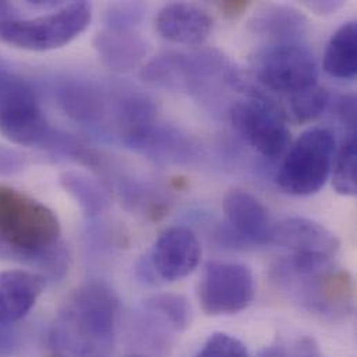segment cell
<instances>
[{"label": "cell", "instance_id": "obj_25", "mask_svg": "<svg viewBox=\"0 0 357 357\" xmlns=\"http://www.w3.org/2000/svg\"><path fill=\"white\" fill-rule=\"evenodd\" d=\"M109 15V26H114V28H130L139 21V10L137 6H131V4H120L117 7H112L110 13H107Z\"/></svg>", "mask_w": 357, "mask_h": 357}, {"label": "cell", "instance_id": "obj_4", "mask_svg": "<svg viewBox=\"0 0 357 357\" xmlns=\"http://www.w3.org/2000/svg\"><path fill=\"white\" fill-rule=\"evenodd\" d=\"M337 152L334 134L321 127L305 131L285 155L277 174L278 188L291 196L320 192L333 172Z\"/></svg>", "mask_w": 357, "mask_h": 357}, {"label": "cell", "instance_id": "obj_16", "mask_svg": "<svg viewBox=\"0 0 357 357\" xmlns=\"http://www.w3.org/2000/svg\"><path fill=\"white\" fill-rule=\"evenodd\" d=\"M100 61L116 73L135 70L148 54L146 42L130 28L107 26L93 40Z\"/></svg>", "mask_w": 357, "mask_h": 357}, {"label": "cell", "instance_id": "obj_6", "mask_svg": "<svg viewBox=\"0 0 357 357\" xmlns=\"http://www.w3.org/2000/svg\"><path fill=\"white\" fill-rule=\"evenodd\" d=\"M0 134L25 148L50 146L56 139L31 86L11 75L0 98Z\"/></svg>", "mask_w": 357, "mask_h": 357}, {"label": "cell", "instance_id": "obj_14", "mask_svg": "<svg viewBox=\"0 0 357 357\" xmlns=\"http://www.w3.org/2000/svg\"><path fill=\"white\" fill-rule=\"evenodd\" d=\"M46 287V278L26 270L0 273V324L14 326L35 306Z\"/></svg>", "mask_w": 357, "mask_h": 357}, {"label": "cell", "instance_id": "obj_31", "mask_svg": "<svg viewBox=\"0 0 357 357\" xmlns=\"http://www.w3.org/2000/svg\"><path fill=\"white\" fill-rule=\"evenodd\" d=\"M344 1H303V6L307 7L312 11H316L317 14H331L338 11L341 7H344Z\"/></svg>", "mask_w": 357, "mask_h": 357}, {"label": "cell", "instance_id": "obj_27", "mask_svg": "<svg viewBox=\"0 0 357 357\" xmlns=\"http://www.w3.org/2000/svg\"><path fill=\"white\" fill-rule=\"evenodd\" d=\"M21 348V338L13 326L0 324V357L14 356Z\"/></svg>", "mask_w": 357, "mask_h": 357}, {"label": "cell", "instance_id": "obj_5", "mask_svg": "<svg viewBox=\"0 0 357 357\" xmlns=\"http://www.w3.org/2000/svg\"><path fill=\"white\" fill-rule=\"evenodd\" d=\"M271 242L289 252V259L280 268L294 274L330 268L341 246L333 231L306 217H289L275 224Z\"/></svg>", "mask_w": 357, "mask_h": 357}, {"label": "cell", "instance_id": "obj_24", "mask_svg": "<svg viewBox=\"0 0 357 357\" xmlns=\"http://www.w3.org/2000/svg\"><path fill=\"white\" fill-rule=\"evenodd\" d=\"M195 357H249L246 347L236 338L217 333L213 334Z\"/></svg>", "mask_w": 357, "mask_h": 357}, {"label": "cell", "instance_id": "obj_10", "mask_svg": "<svg viewBox=\"0 0 357 357\" xmlns=\"http://www.w3.org/2000/svg\"><path fill=\"white\" fill-rule=\"evenodd\" d=\"M326 268L312 274H294L277 268V277L302 302L320 314L348 313L354 309V285L347 271Z\"/></svg>", "mask_w": 357, "mask_h": 357}, {"label": "cell", "instance_id": "obj_19", "mask_svg": "<svg viewBox=\"0 0 357 357\" xmlns=\"http://www.w3.org/2000/svg\"><path fill=\"white\" fill-rule=\"evenodd\" d=\"M60 182L88 215H98L109 206L107 193L95 179L68 172L60 177Z\"/></svg>", "mask_w": 357, "mask_h": 357}, {"label": "cell", "instance_id": "obj_23", "mask_svg": "<svg viewBox=\"0 0 357 357\" xmlns=\"http://www.w3.org/2000/svg\"><path fill=\"white\" fill-rule=\"evenodd\" d=\"M291 110L298 123H310L320 117L330 105V93L319 84L291 95Z\"/></svg>", "mask_w": 357, "mask_h": 357}, {"label": "cell", "instance_id": "obj_1", "mask_svg": "<svg viewBox=\"0 0 357 357\" xmlns=\"http://www.w3.org/2000/svg\"><path fill=\"white\" fill-rule=\"evenodd\" d=\"M120 303L114 292L92 282L75 292L59 316L50 335L59 357H96L114 340Z\"/></svg>", "mask_w": 357, "mask_h": 357}, {"label": "cell", "instance_id": "obj_18", "mask_svg": "<svg viewBox=\"0 0 357 357\" xmlns=\"http://www.w3.org/2000/svg\"><path fill=\"white\" fill-rule=\"evenodd\" d=\"M323 67L338 79H354L357 74V22L349 21L335 31L326 47Z\"/></svg>", "mask_w": 357, "mask_h": 357}, {"label": "cell", "instance_id": "obj_7", "mask_svg": "<svg viewBox=\"0 0 357 357\" xmlns=\"http://www.w3.org/2000/svg\"><path fill=\"white\" fill-rule=\"evenodd\" d=\"M229 119L238 135L264 158L277 159L289 146L291 132L282 113L264 98L238 100L229 110Z\"/></svg>", "mask_w": 357, "mask_h": 357}, {"label": "cell", "instance_id": "obj_28", "mask_svg": "<svg viewBox=\"0 0 357 357\" xmlns=\"http://www.w3.org/2000/svg\"><path fill=\"white\" fill-rule=\"evenodd\" d=\"M24 167V158L8 149L0 151V176H8L21 172Z\"/></svg>", "mask_w": 357, "mask_h": 357}, {"label": "cell", "instance_id": "obj_17", "mask_svg": "<svg viewBox=\"0 0 357 357\" xmlns=\"http://www.w3.org/2000/svg\"><path fill=\"white\" fill-rule=\"evenodd\" d=\"M306 18L298 10L285 6H268L253 18L255 32L277 43H301L306 31Z\"/></svg>", "mask_w": 357, "mask_h": 357}, {"label": "cell", "instance_id": "obj_29", "mask_svg": "<svg viewBox=\"0 0 357 357\" xmlns=\"http://www.w3.org/2000/svg\"><path fill=\"white\" fill-rule=\"evenodd\" d=\"M291 357H323L317 342L313 338L305 337L298 341L294 355Z\"/></svg>", "mask_w": 357, "mask_h": 357}, {"label": "cell", "instance_id": "obj_32", "mask_svg": "<svg viewBox=\"0 0 357 357\" xmlns=\"http://www.w3.org/2000/svg\"><path fill=\"white\" fill-rule=\"evenodd\" d=\"M257 357H291V355L288 354V351L280 345V344H275V345H270V347H266L263 348Z\"/></svg>", "mask_w": 357, "mask_h": 357}, {"label": "cell", "instance_id": "obj_13", "mask_svg": "<svg viewBox=\"0 0 357 357\" xmlns=\"http://www.w3.org/2000/svg\"><path fill=\"white\" fill-rule=\"evenodd\" d=\"M202 248L196 235L185 227L166 229L156 241L149 264L159 278L176 282L190 275L199 266Z\"/></svg>", "mask_w": 357, "mask_h": 357}, {"label": "cell", "instance_id": "obj_11", "mask_svg": "<svg viewBox=\"0 0 357 357\" xmlns=\"http://www.w3.org/2000/svg\"><path fill=\"white\" fill-rule=\"evenodd\" d=\"M224 68L220 56L213 53L181 54L165 53L151 60L141 71V78L158 88L172 91H190L197 89L207 82V78Z\"/></svg>", "mask_w": 357, "mask_h": 357}, {"label": "cell", "instance_id": "obj_34", "mask_svg": "<svg viewBox=\"0 0 357 357\" xmlns=\"http://www.w3.org/2000/svg\"><path fill=\"white\" fill-rule=\"evenodd\" d=\"M8 74H6V73H3L1 70H0V98H1V93H3V91H4V86H6V84H7V79H8Z\"/></svg>", "mask_w": 357, "mask_h": 357}, {"label": "cell", "instance_id": "obj_15", "mask_svg": "<svg viewBox=\"0 0 357 357\" xmlns=\"http://www.w3.org/2000/svg\"><path fill=\"white\" fill-rule=\"evenodd\" d=\"M158 32L178 45H200L213 29V18L193 3L166 4L156 17Z\"/></svg>", "mask_w": 357, "mask_h": 357}, {"label": "cell", "instance_id": "obj_12", "mask_svg": "<svg viewBox=\"0 0 357 357\" xmlns=\"http://www.w3.org/2000/svg\"><path fill=\"white\" fill-rule=\"evenodd\" d=\"M228 235L236 243L266 245L273 239L274 222L267 207L250 192L229 190L222 203Z\"/></svg>", "mask_w": 357, "mask_h": 357}, {"label": "cell", "instance_id": "obj_33", "mask_svg": "<svg viewBox=\"0 0 357 357\" xmlns=\"http://www.w3.org/2000/svg\"><path fill=\"white\" fill-rule=\"evenodd\" d=\"M13 11H14V6L11 3L0 1V22H4V21L15 18Z\"/></svg>", "mask_w": 357, "mask_h": 357}, {"label": "cell", "instance_id": "obj_21", "mask_svg": "<svg viewBox=\"0 0 357 357\" xmlns=\"http://www.w3.org/2000/svg\"><path fill=\"white\" fill-rule=\"evenodd\" d=\"M61 103L66 112L77 120L92 121L100 117L105 107V100L98 89L74 84L61 89Z\"/></svg>", "mask_w": 357, "mask_h": 357}, {"label": "cell", "instance_id": "obj_26", "mask_svg": "<svg viewBox=\"0 0 357 357\" xmlns=\"http://www.w3.org/2000/svg\"><path fill=\"white\" fill-rule=\"evenodd\" d=\"M337 116L341 123L349 130L356 132V98L355 95H344L337 103Z\"/></svg>", "mask_w": 357, "mask_h": 357}, {"label": "cell", "instance_id": "obj_20", "mask_svg": "<svg viewBox=\"0 0 357 357\" xmlns=\"http://www.w3.org/2000/svg\"><path fill=\"white\" fill-rule=\"evenodd\" d=\"M333 186L342 196H355L357 192V137L349 132L335 152L333 163Z\"/></svg>", "mask_w": 357, "mask_h": 357}, {"label": "cell", "instance_id": "obj_35", "mask_svg": "<svg viewBox=\"0 0 357 357\" xmlns=\"http://www.w3.org/2000/svg\"><path fill=\"white\" fill-rule=\"evenodd\" d=\"M128 357H142V356H137V355H135V356H128Z\"/></svg>", "mask_w": 357, "mask_h": 357}, {"label": "cell", "instance_id": "obj_2", "mask_svg": "<svg viewBox=\"0 0 357 357\" xmlns=\"http://www.w3.org/2000/svg\"><path fill=\"white\" fill-rule=\"evenodd\" d=\"M60 222L40 202L8 186H0V246L11 255L38 260L52 273L64 270Z\"/></svg>", "mask_w": 357, "mask_h": 357}, {"label": "cell", "instance_id": "obj_22", "mask_svg": "<svg viewBox=\"0 0 357 357\" xmlns=\"http://www.w3.org/2000/svg\"><path fill=\"white\" fill-rule=\"evenodd\" d=\"M145 309L160 319L163 323L169 324L176 331H183L192 319V310L188 299L177 294H163L156 295L146 301Z\"/></svg>", "mask_w": 357, "mask_h": 357}, {"label": "cell", "instance_id": "obj_9", "mask_svg": "<svg viewBox=\"0 0 357 357\" xmlns=\"http://www.w3.org/2000/svg\"><path fill=\"white\" fill-rule=\"evenodd\" d=\"M257 79L268 89L294 95L317 85L319 67L313 53L302 43H277L255 60Z\"/></svg>", "mask_w": 357, "mask_h": 357}, {"label": "cell", "instance_id": "obj_8", "mask_svg": "<svg viewBox=\"0 0 357 357\" xmlns=\"http://www.w3.org/2000/svg\"><path fill=\"white\" fill-rule=\"evenodd\" d=\"M256 295L255 277L239 263L210 261L199 284V303L207 316H231L246 310Z\"/></svg>", "mask_w": 357, "mask_h": 357}, {"label": "cell", "instance_id": "obj_30", "mask_svg": "<svg viewBox=\"0 0 357 357\" xmlns=\"http://www.w3.org/2000/svg\"><path fill=\"white\" fill-rule=\"evenodd\" d=\"M217 6L225 17L236 18L250 7V1H220Z\"/></svg>", "mask_w": 357, "mask_h": 357}, {"label": "cell", "instance_id": "obj_3", "mask_svg": "<svg viewBox=\"0 0 357 357\" xmlns=\"http://www.w3.org/2000/svg\"><path fill=\"white\" fill-rule=\"evenodd\" d=\"M91 21V3L73 1L45 15L0 22V42L28 52L54 50L84 33Z\"/></svg>", "mask_w": 357, "mask_h": 357}]
</instances>
